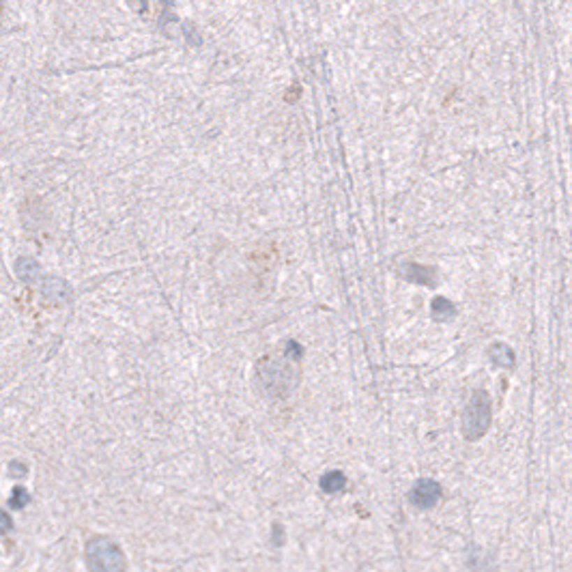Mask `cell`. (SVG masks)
<instances>
[{"mask_svg":"<svg viewBox=\"0 0 572 572\" xmlns=\"http://www.w3.org/2000/svg\"><path fill=\"white\" fill-rule=\"evenodd\" d=\"M85 559L91 572H125L123 549L112 538H91L85 547Z\"/></svg>","mask_w":572,"mask_h":572,"instance_id":"cell-1","label":"cell"},{"mask_svg":"<svg viewBox=\"0 0 572 572\" xmlns=\"http://www.w3.org/2000/svg\"><path fill=\"white\" fill-rule=\"evenodd\" d=\"M490 426V398L484 390H476L462 413V434L469 441L482 439Z\"/></svg>","mask_w":572,"mask_h":572,"instance_id":"cell-2","label":"cell"},{"mask_svg":"<svg viewBox=\"0 0 572 572\" xmlns=\"http://www.w3.org/2000/svg\"><path fill=\"white\" fill-rule=\"evenodd\" d=\"M297 362H271L269 366L263 364L261 368V376H263V386L265 388H271L274 390V396H284L280 386L286 388V392H291V388L295 386L293 383V376H291V366H295Z\"/></svg>","mask_w":572,"mask_h":572,"instance_id":"cell-3","label":"cell"},{"mask_svg":"<svg viewBox=\"0 0 572 572\" xmlns=\"http://www.w3.org/2000/svg\"><path fill=\"white\" fill-rule=\"evenodd\" d=\"M441 499V486L430 478H422L413 484L411 493H409V501L420 510H428Z\"/></svg>","mask_w":572,"mask_h":572,"instance_id":"cell-4","label":"cell"},{"mask_svg":"<svg viewBox=\"0 0 572 572\" xmlns=\"http://www.w3.org/2000/svg\"><path fill=\"white\" fill-rule=\"evenodd\" d=\"M41 293L45 299H50V302H54V304H65L71 295V288L61 278H45L41 284Z\"/></svg>","mask_w":572,"mask_h":572,"instance_id":"cell-5","label":"cell"},{"mask_svg":"<svg viewBox=\"0 0 572 572\" xmlns=\"http://www.w3.org/2000/svg\"><path fill=\"white\" fill-rule=\"evenodd\" d=\"M402 274L409 282H418V284H426V286H434V269L426 267V265H418V263H406L402 267Z\"/></svg>","mask_w":572,"mask_h":572,"instance_id":"cell-6","label":"cell"},{"mask_svg":"<svg viewBox=\"0 0 572 572\" xmlns=\"http://www.w3.org/2000/svg\"><path fill=\"white\" fill-rule=\"evenodd\" d=\"M488 358H490V362H493L495 366H499V368H514V362H516L514 351L508 344H504V342L490 344Z\"/></svg>","mask_w":572,"mask_h":572,"instance_id":"cell-7","label":"cell"},{"mask_svg":"<svg viewBox=\"0 0 572 572\" xmlns=\"http://www.w3.org/2000/svg\"><path fill=\"white\" fill-rule=\"evenodd\" d=\"M430 312H432V318H434V321L443 323V321H450V318L456 314V308H454V304L450 302V299H446V297H434V299H432V304H430Z\"/></svg>","mask_w":572,"mask_h":572,"instance_id":"cell-8","label":"cell"},{"mask_svg":"<svg viewBox=\"0 0 572 572\" xmlns=\"http://www.w3.org/2000/svg\"><path fill=\"white\" fill-rule=\"evenodd\" d=\"M344 486H346V476L342 471H338V469L327 471L321 478V488L325 490V493H330V495L340 493V490H344Z\"/></svg>","mask_w":572,"mask_h":572,"instance_id":"cell-9","label":"cell"},{"mask_svg":"<svg viewBox=\"0 0 572 572\" xmlns=\"http://www.w3.org/2000/svg\"><path fill=\"white\" fill-rule=\"evenodd\" d=\"M39 263L35 261V258H29V256H24V258H20L17 263H15V274H17V278L20 280H24V282H33L37 276H39Z\"/></svg>","mask_w":572,"mask_h":572,"instance_id":"cell-10","label":"cell"},{"mask_svg":"<svg viewBox=\"0 0 572 572\" xmlns=\"http://www.w3.org/2000/svg\"><path fill=\"white\" fill-rule=\"evenodd\" d=\"M9 504H11V508L22 510L26 504H31V495H29V490H26L24 486H15V488H13V493H11V497H9Z\"/></svg>","mask_w":572,"mask_h":572,"instance_id":"cell-11","label":"cell"},{"mask_svg":"<svg viewBox=\"0 0 572 572\" xmlns=\"http://www.w3.org/2000/svg\"><path fill=\"white\" fill-rule=\"evenodd\" d=\"M9 467H11V476H13V478H15V476H20V478L26 476V465H24V462H15V460H13Z\"/></svg>","mask_w":572,"mask_h":572,"instance_id":"cell-12","label":"cell"},{"mask_svg":"<svg viewBox=\"0 0 572 572\" xmlns=\"http://www.w3.org/2000/svg\"><path fill=\"white\" fill-rule=\"evenodd\" d=\"M9 529H11V519H9V514L5 512V514H3V531L7 534Z\"/></svg>","mask_w":572,"mask_h":572,"instance_id":"cell-13","label":"cell"}]
</instances>
